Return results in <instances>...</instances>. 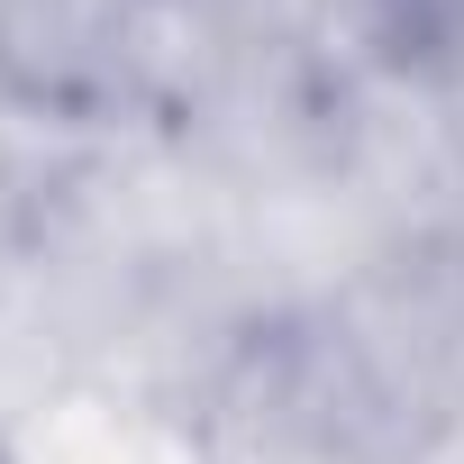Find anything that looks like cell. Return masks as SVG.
Returning <instances> with one entry per match:
<instances>
[{
	"label": "cell",
	"instance_id": "6da1fadb",
	"mask_svg": "<svg viewBox=\"0 0 464 464\" xmlns=\"http://www.w3.org/2000/svg\"><path fill=\"white\" fill-rule=\"evenodd\" d=\"M137 10L128 0H0V73L28 101L92 110L128 82Z\"/></svg>",
	"mask_w": 464,
	"mask_h": 464
}]
</instances>
